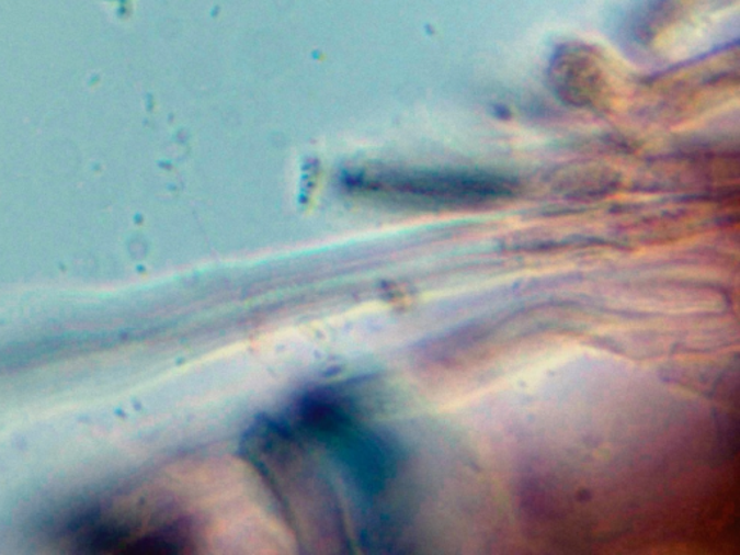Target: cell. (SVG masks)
<instances>
[{"label":"cell","instance_id":"1","mask_svg":"<svg viewBox=\"0 0 740 555\" xmlns=\"http://www.w3.org/2000/svg\"><path fill=\"white\" fill-rule=\"evenodd\" d=\"M352 190L403 206H453L506 197L510 180L478 172L375 171L354 177Z\"/></svg>","mask_w":740,"mask_h":555}]
</instances>
